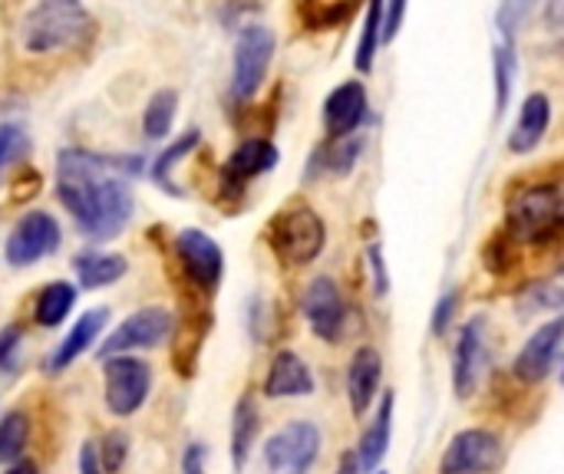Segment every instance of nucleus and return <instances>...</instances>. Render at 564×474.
<instances>
[{
  "label": "nucleus",
  "mask_w": 564,
  "mask_h": 474,
  "mask_svg": "<svg viewBox=\"0 0 564 474\" xmlns=\"http://www.w3.org/2000/svg\"><path fill=\"white\" fill-rule=\"evenodd\" d=\"M56 198L69 211L79 234L96 244L116 241L135 208L129 178L119 175L116 158L86 148L56 152Z\"/></svg>",
  "instance_id": "nucleus-1"
},
{
  "label": "nucleus",
  "mask_w": 564,
  "mask_h": 474,
  "mask_svg": "<svg viewBox=\"0 0 564 474\" xmlns=\"http://www.w3.org/2000/svg\"><path fill=\"white\" fill-rule=\"evenodd\" d=\"M93 33V16L83 0H40L20 23L26 53H59L79 46Z\"/></svg>",
  "instance_id": "nucleus-2"
},
{
  "label": "nucleus",
  "mask_w": 564,
  "mask_h": 474,
  "mask_svg": "<svg viewBox=\"0 0 564 474\" xmlns=\"http://www.w3.org/2000/svg\"><path fill=\"white\" fill-rule=\"evenodd\" d=\"M564 224V198L555 181L525 185L512 195L506 211V231L512 241L539 244L558 238Z\"/></svg>",
  "instance_id": "nucleus-3"
},
{
  "label": "nucleus",
  "mask_w": 564,
  "mask_h": 474,
  "mask_svg": "<svg viewBox=\"0 0 564 474\" xmlns=\"http://www.w3.org/2000/svg\"><path fill=\"white\" fill-rule=\"evenodd\" d=\"M268 244L288 267H307L321 257L327 244V224L311 205L294 201L271 218Z\"/></svg>",
  "instance_id": "nucleus-4"
},
{
  "label": "nucleus",
  "mask_w": 564,
  "mask_h": 474,
  "mask_svg": "<svg viewBox=\"0 0 564 474\" xmlns=\"http://www.w3.org/2000/svg\"><path fill=\"white\" fill-rule=\"evenodd\" d=\"M102 393H106V409L116 419L135 416L152 393V366L132 353L106 356L102 360Z\"/></svg>",
  "instance_id": "nucleus-5"
},
{
  "label": "nucleus",
  "mask_w": 564,
  "mask_h": 474,
  "mask_svg": "<svg viewBox=\"0 0 564 474\" xmlns=\"http://www.w3.org/2000/svg\"><path fill=\"white\" fill-rule=\"evenodd\" d=\"M321 429L307 419H294L281 426L264 442V469L268 474H311L321 459Z\"/></svg>",
  "instance_id": "nucleus-6"
},
{
  "label": "nucleus",
  "mask_w": 564,
  "mask_h": 474,
  "mask_svg": "<svg viewBox=\"0 0 564 474\" xmlns=\"http://www.w3.org/2000/svg\"><path fill=\"white\" fill-rule=\"evenodd\" d=\"M274 49H278V40L264 23L241 26L238 40H235V79H231V96L238 102H248L258 96V89L268 79Z\"/></svg>",
  "instance_id": "nucleus-7"
},
{
  "label": "nucleus",
  "mask_w": 564,
  "mask_h": 474,
  "mask_svg": "<svg viewBox=\"0 0 564 474\" xmlns=\"http://www.w3.org/2000/svg\"><path fill=\"white\" fill-rule=\"evenodd\" d=\"M59 241L63 231L50 211H26L3 241V261L10 267H33L36 261L56 254Z\"/></svg>",
  "instance_id": "nucleus-8"
},
{
  "label": "nucleus",
  "mask_w": 564,
  "mask_h": 474,
  "mask_svg": "<svg viewBox=\"0 0 564 474\" xmlns=\"http://www.w3.org/2000/svg\"><path fill=\"white\" fill-rule=\"evenodd\" d=\"M506 459V445L489 429H463L449 439L440 474H492Z\"/></svg>",
  "instance_id": "nucleus-9"
},
{
  "label": "nucleus",
  "mask_w": 564,
  "mask_h": 474,
  "mask_svg": "<svg viewBox=\"0 0 564 474\" xmlns=\"http://www.w3.org/2000/svg\"><path fill=\"white\" fill-rule=\"evenodd\" d=\"M175 320L165 307H142L135 313H129L99 346V360L106 356H119V353H135V350H155L165 343V337L172 333Z\"/></svg>",
  "instance_id": "nucleus-10"
},
{
  "label": "nucleus",
  "mask_w": 564,
  "mask_h": 474,
  "mask_svg": "<svg viewBox=\"0 0 564 474\" xmlns=\"http://www.w3.org/2000/svg\"><path fill=\"white\" fill-rule=\"evenodd\" d=\"M301 313L311 327V333L324 343H337L347 327V304L334 277L321 274L304 287L301 297Z\"/></svg>",
  "instance_id": "nucleus-11"
},
{
  "label": "nucleus",
  "mask_w": 564,
  "mask_h": 474,
  "mask_svg": "<svg viewBox=\"0 0 564 474\" xmlns=\"http://www.w3.org/2000/svg\"><path fill=\"white\" fill-rule=\"evenodd\" d=\"M486 370H489V327L482 317H473L463 323L459 343L453 350V393L459 399L476 396Z\"/></svg>",
  "instance_id": "nucleus-12"
},
{
  "label": "nucleus",
  "mask_w": 564,
  "mask_h": 474,
  "mask_svg": "<svg viewBox=\"0 0 564 474\" xmlns=\"http://www.w3.org/2000/svg\"><path fill=\"white\" fill-rule=\"evenodd\" d=\"M175 251L192 284H198L202 294H215L225 277V251L218 247V241L208 231L185 228L175 238Z\"/></svg>",
  "instance_id": "nucleus-13"
},
{
  "label": "nucleus",
  "mask_w": 564,
  "mask_h": 474,
  "mask_svg": "<svg viewBox=\"0 0 564 474\" xmlns=\"http://www.w3.org/2000/svg\"><path fill=\"white\" fill-rule=\"evenodd\" d=\"M562 340H564V320L555 317L549 323H542L529 343L522 346L519 360H516V376L529 386L545 383L555 370H558V356H562Z\"/></svg>",
  "instance_id": "nucleus-14"
},
{
  "label": "nucleus",
  "mask_w": 564,
  "mask_h": 474,
  "mask_svg": "<svg viewBox=\"0 0 564 474\" xmlns=\"http://www.w3.org/2000/svg\"><path fill=\"white\" fill-rule=\"evenodd\" d=\"M278 158H281V152H278V145L268 142V139H248V142H241V145L228 155V162H225V168H221V191L241 195L245 185H248L251 178L271 172V168L278 165Z\"/></svg>",
  "instance_id": "nucleus-15"
},
{
  "label": "nucleus",
  "mask_w": 564,
  "mask_h": 474,
  "mask_svg": "<svg viewBox=\"0 0 564 474\" xmlns=\"http://www.w3.org/2000/svg\"><path fill=\"white\" fill-rule=\"evenodd\" d=\"M367 109H370V102H367L364 82H357V79L340 82V86L324 99V125H327L330 139H337V135H354V132L364 125Z\"/></svg>",
  "instance_id": "nucleus-16"
},
{
  "label": "nucleus",
  "mask_w": 564,
  "mask_h": 474,
  "mask_svg": "<svg viewBox=\"0 0 564 474\" xmlns=\"http://www.w3.org/2000/svg\"><path fill=\"white\" fill-rule=\"evenodd\" d=\"M109 323V310L106 307H93V310H86L76 323H73V330L56 343V350L50 353V360H46V373L50 376H59V373H66L96 340H99V333H102V327Z\"/></svg>",
  "instance_id": "nucleus-17"
},
{
  "label": "nucleus",
  "mask_w": 564,
  "mask_h": 474,
  "mask_svg": "<svg viewBox=\"0 0 564 474\" xmlns=\"http://www.w3.org/2000/svg\"><path fill=\"white\" fill-rule=\"evenodd\" d=\"M314 389H317L314 373L297 353L284 350L271 360V370L264 376L268 399H304V396H314Z\"/></svg>",
  "instance_id": "nucleus-18"
},
{
  "label": "nucleus",
  "mask_w": 564,
  "mask_h": 474,
  "mask_svg": "<svg viewBox=\"0 0 564 474\" xmlns=\"http://www.w3.org/2000/svg\"><path fill=\"white\" fill-rule=\"evenodd\" d=\"M380 379H383V356L373 346H360L347 366V399L354 416H364L373 406L380 393Z\"/></svg>",
  "instance_id": "nucleus-19"
},
{
  "label": "nucleus",
  "mask_w": 564,
  "mask_h": 474,
  "mask_svg": "<svg viewBox=\"0 0 564 474\" xmlns=\"http://www.w3.org/2000/svg\"><path fill=\"white\" fill-rule=\"evenodd\" d=\"M552 125V99L545 92H532L525 102H522V112H519V122L509 135V152L516 155H529L539 148V142L545 139Z\"/></svg>",
  "instance_id": "nucleus-20"
},
{
  "label": "nucleus",
  "mask_w": 564,
  "mask_h": 474,
  "mask_svg": "<svg viewBox=\"0 0 564 474\" xmlns=\"http://www.w3.org/2000/svg\"><path fill=\"white\" fill-rule=\"evenodd\" d=\"M73 271L83 290H102L112 287L116 280L126 277L129 261L122 254H106V251H79L73 257Z\"/></svg>",
  "instance_id": "nucleus-21"
},
{
  "label": "nucleus",
  "mask_w": 564,
  "mask_h": 474,
  "mask_svg": "<svg viewBox=\"0 0 564 474\" xmlns=\"http://www.w3.org/2000/svg\"><path fill=\"white\" fill-rule=\"evenodd\" d=\"M390 439H393V393H383L380 399V412L373 419V426L364 432L360 445H357V462H360V472H377L380 462L387 459L390 452Z\"/></svg>",
  "instance_id": "nucleus-22"
},
{
  "label": "nucleus",
  "mask_w": 564,
  "mask_h": 474,
  "mask_svg": "<svg viewBox=\"0 0 564 474\" xmlns=\"http://www.w3.org/2000/svg\"><path fill=\"white\" fill-rule=\"evenodd\" d=\"M258 429H261V412L258 403L251 396H241L235 412H231V469L245 472L251 449L258 442Z\"/></svg>",
  "instance_id": "nucleus-23"
},
{
  "label": "nucleus",
  "mask_w": 564,
  "mask_h": 474,
  "mask_svg": "<svg viewBox=\"0 0 564 474\" xmlns=\"http://www.w3.org/2000/svg\"><path fill=\"white\" fill-rule=\"evenodd\" d=\"M76 297H79V290H76V284H69V280H53V284H46V287L40 290L36 304H33V320H36L40 327H46V330L59 327V323L69 317V310L76 307Z\"/></svg>",
  "instance_id": "nucleus-24"
},
{
  "label": "nucleus",
  "mask_w": 564,
  "mask_h": 474,
  "mask_svg": "<svg viewBox=\"0 0 564 474\" xmlns=\"http://www.w3.org/2000/svg\"><path fill=\"white\" fill-rule=\"evenodd\" d=\"M383 7H387V0H367L364 33H360V46H357V69L360 73L373 69V59L383 46Z\"/></svg>",
  "instance_id": "nucleus-25"
},
{
  "label": "nucleus",
  "mask_w": 564,
  "mask_h": 474,
  "mask_svg": "<svg viewBox=\"0 0 564 474\" xmlns=\"http://www.w3.org/2000/svg\"><path fill=\"white\" fill-rule=\"evenodd\" d=\"M175 115H178V92L175 89H159L149 106H145V115H142V129L149 139H165L175 125Z\"/></svg>",
  "instance_id": "nucleus-26"
},
{
  "label": "nucleus",
  "mask_w": 564,
  "mask_h": 474,
  "mask_svg": "<svg viewBox=\"0 0 564 474\" xmlns=\"http://www.w3.org/2000/svg\"><path fill=\"white\" fill-rule=\"evenodd\" d=\"M198 142H202V132L198 129H188L185 135H178L159 158H155V165H152V178L165 188V191H175V185H172V168L188 155V152H195L198 148ZM178 195V191H175Z\"/></svg>",
  "instance_id": "nucleus-27"
},
{
  "label": "nucleus",
  "mask_w": 564,
  "mask_h": 474,
  "mask_svg": "<svg viewBox=\"0 0 564 474\" xmlns=\"http://www.w3.org/2000/svg\"><path fill=\"white\" fill-rule=\"evenodd\" d=\"M30 442V419L23 412H7L0 419V465L23 459Z\"/></svg>",
  "instance_id": "nucleus-28"
},
{
  "label": "nucleus",
  "mask_w": 564,
  "mask_h": 474,
  "mask_svg": "<svg viewBox=\"0 0 564 474\" xmlns=\"http://www.w3.org/2000/svg\"><path fill=\"white\" fill-rule=\"evenodd\" d=\"M30 155V135L20 122H3L0 125V185L3 178L23 165V158Z\"/></svg>",
  "instance_id": "nucleus-29"
},
{
  "label": "nucleus",
  "mask_w": 564,
  "mask_h": 474,
  "mask_svg": "<svg viewBox=\"0 0 564 474\" xmlns=\"http://www.w3.org/2000/svg\"><path fill=\"white\" fill-rule=\"evenodd\" d=\"M360 148H364V139H360V135H337V139L324 148V155H317V162H321L324 172H330V175H347V172L357 165Z\"/></svg>",
  "instance_id": "nucleus-30"
},
{
  "label": "nucleus",
  "mask_w": 564,
  "mask_h": 474,
  "mask_svg": "<svg viewBox=\"0 0 564 474\" xmlns=\"http://www.w3.org/2000/svg\"><path fill=\"white\" fill-rule=\"evenodd\" d=\"M496 102H499V115L509 109V99H512V89H516V46L512 43H502L496 49Z\"/></svg>",
  "instance_id": "nucleus-31"
},
{
  "label": "nucleus",
  "mask_w": 564,
  "mask_h": 474,
  "mask_svg": "<svg viewBox=\"0 0 564 474\" xmlns=\"http://www.w3.org/2000/svg\"><path fill=\"white\" fill-rule=\"evenodd\" d=\"M96 455H99V465L106 474H116L126 469V459H129V436L122 429H112L102 436V442L96 445Z\"/></svg>",
  "instance_id": "nucleus-32"
},
{
  "label": "nucleus",
  "mask_w": 564,
  "mask_h": 474,
  "mask_svg": "<svg viewBox=\"0 0 564 474\" xmlns=\"http://www.w3.org/2000/svg\"><path fill=\"white\" fill-rule=\"evenodd\" d=\"M459 304H463V294H459V290H449L446 297H440V304H436V310H433V320H430L433 337H443V333L456 323Z\"/></svg>",
  "instance_id": "nucleus-33"
},
{
  "label": "nucleus",
  "mask_w": 564,
  "mask_h": 474,
  "mask_svg": "<svg viewBox=\"0 0 564 474\" xmlns=\"http://www.w3.org/2000/svg\"><path fill=\"white\" fill-rule=\"evenodd\" d=\"M20 346H23V330L17 323L0 330V373H13L17 360H20Z\"/></svg>",
  "instance_id": "nucleus-34"
},
{
  "label": "nucleus",
  "mask_w": 564,
  "mask_h": 474,
  "mask_svg": "<svg viewBox=\"0 0 564 474\" xmlns=\"http://www.w3.org/2000/svg\"><path fill=\"white\" fill-rule=\"evenodd\" d=\"M354 0H307V20L314 26H327V23H337L347 10H350Z\"/></svg>",
  "instance_id": "nucleus-35"
},
{
  "label": "nucleus",
  "mask_w": 564,
  "mask_h": 474,
  "mask_svg": "<svg viewBox=\"0 0 564 474\" xmlns=\"http://www.w3.org/2000/svg\"><path fill=\"white\" fill-rule=\"evenodd\" d=\"M512 261H516V257H512V238H509V234H499V238L486 247V264H489L496 274H502V271H509Z\"/></svg>",
  "instance_id": "nucleus-36"
},
{
  "label": "nucleus",
  "mask_w": 564,
  "mask_h": 474,
  "mask_svg": "<svg viewBox=\"0 0 564 474\" xmlns=\"http://www.w3.org/2000/svg\"><path fill=\"white\" fill-rule=\"evenodd\" d=\"M367 261H370V274H373V294L387 297L390 294V277H387V264H383V247L370 244L367 247Z\"/></svg>",
  "instance_id": "nucleus-37"
},
{
  "label": "nucleus",
  "mask_w": 564,
  "mask_h": 474,
  "mask_svg": "<svg viewBox=\"0 0 564 474\" xmlns=\"http://www.w3.org/2000/svg\"><path fill=\"white\" fill-rule=\"evenodd\" d=\"M529 294H532V304H535V307H549V310H558V307H562V280H558V277L542 280V284L532 287Z\"/></svg>",
  "instance_id": "nucleus-38"
},
{
  "label": "nucleus",
  "mask_w": 564,
  "mask_h": 474,
  "mask_svg": "<svg viewBox=\"0 0 564 474\" xmlns=\"http://www.w3.org/2000/svg\"><path fill=\"white\" fill-rule=\"evenodd\" d=\"M406 3L410 0H387V7H383V43H390L400 33L403 16H406Z\"/></svg>",
  "instance_id": "nucleus-39"
},
{
  "label": "nucleus",
  "mask_w": 564,
  "mask_h": 474,
  "mask_svg": "<svg viewBox=\"0 0 564 474\" xmlns=\"http://www.w3.org/2000/svg\"><path fill=\"white\" fill-rule=\"evenodd\" d=\"M182 474H205V445H202V442L185 445V455H182Z\"/></svg>",
  "instance_id": "nucleus-40"
},
{
  "label": "nucleus",
  "mask_w": 564,
  "mask_h": 474,
  "mask_svg": "<svg viewBox=\"0 0 564 474\" xmlns=\"http://www.w3.org/2000/svg\"><path fill=\"white\" fill-rule=\"evenodd\" d=\"M79 474H106L96 455V442H83L79 445Z\"/></svg>",
  "instance_id": "nucleus-41"
},
{
  "label": "nucleus",
  "mask_w": 564,
  "mask_h": 474,
  "mask_svg": "<svg viewBox=\"0 0 564 474\" xmlns=\"http://www.w3.org/2000/svg\"><path fill=\"white\" fill-rule=\"evenodd\" d=\"M17 185H23V188H20L13 198H17V201H20V198H30L33 191H40V172H26Z\"/></svg>",
  "instance_id": "nucleus-42"
},
{
  "label": "nucleus",
  "mask_w": 564,
  "mask_h": 474,
  "mask_svg": "<svg viewBox=\"0 0 564 474\" xmlns=\"http://www.w3.org/2000/svg\"><path fill=\"white\" fill-rule=\"evenodd\" d=\"M337 474H360V462H357V455H354V452H344V455H340Z\"/></svg>",
  "instance_id": "nucleus-43"
},
{
  "label": "nucleus",
  "mask_w": 564,
  "mask_h": 474,
  "mask_svg": "<svg viewBox=\"0 0 564 474\" xmlns=\"http://www.w3.org/2000/svg\"><path fill=\"white\" fill-rule=\"evenodd\" d=\"M7 474H40V469H36L33 462H23V459H17V462H10Z\"/></svg>",
  "instance_id": "nucleus-44"
},
{
  "label": "nucleus",
  "mask_w": 564,
  "mask_h": 474,
  "mask_svg": "<svg viewBox=\"0 0 564 474\" xmlns=\"http://www.w3.org/2000/svg\"><path fill=\"white\" fill-rule=\"evenodd\" d=\"M549 20L558 26L562 23V0H549Z\"/></svg>",
  "instance_id": "nucleus-45"
},
{
  "label": "nucleus",
  "mask_w": 564,
  "mask_h": 474,
  "mask_svg": "<svg viewBox=\"0 0 564 474\" xmlns=\"http://www.w3.org/2000/svg\"><path fill=\"white\" fill-rule=\"evenodd\" d=\"M380 474H387V472H380Z\"/></svg>",
  "instance_id": "nucleus-46"
}]
</instances>
